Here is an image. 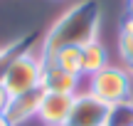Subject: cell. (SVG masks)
<instances>
[{
  "label": "cell",
  "instance_id": "1",
  "mask_svg": "<svg viewBox=\"0 0 133 126\" xmlns=\"http://www.w3.org/2000/svg\"><path fill=\"white\" fill-rule=\"evenodd\" d=\"M101 30V5L99 0H79L66 12H62L54 25L42 35L39 52H54L59 47H84L99 40Z\"/></svg>",
  "mask_w": 133,
  "mask_h": 126
},
{
  "label": "cell",
  "instance_id": "2",
  "mask_svg": "<svg viewBox=\"0 0 133 126\" xmlns=\"http://www.w3.org/2000/svg\"><path fill=\"white\" fill-rule=\"evenodd\" d=\"M89 89L94 97H99L101 102H106L109 106H116L121 102L131 99L133 89V74L128 67H116V64H106L101 72L89 77Z\"/></svg>",
  "mask_w": 133,
  "mask_h": 126
},
{
  "label": "cell",
  "instance_id": "3",
  "mask_svg": "<svg viewBox=\"0 0 133 126\" xmlns=\"http://www.w3.org/2000/svg\"><path fill=\"white\" fill-rule=\"evenodd\" d=\"M0 84L5 87V92L10 97L32 92V89L42 87V59L39 52H27L22 57H17L3 74H0Z\"/></svg>",
  "mask_w": 133,
  "mask_h": 126
},
{
  "label": "cell",
  "instance_id": "4",
  "mask_svg": "<svg viewBox=\"0 0 133 126\" xmlns=\"http://www.w3.org/2000/svg\"><path fill=\"white\" fill-rule=\"evenodd\" d=\"M109 119H111V106L86 89V92L74 94L66 126H109Z\"/></svg>",
  "mask_w": 133,
  "mask_h": 126
},
{
  "label": "cell",
  "instance_id": "5",
  "mask_svg": "<svg viewBox=\"0 0 133 126\" xmlns=\"http://www.w3.org/2000/svg\"><path fill=\"white\" fill-rule=\"evenodd\" d=\"M71 104H74V94L44 92L39 111H37L39 124L42 126H66L69 114H71Z\"/></svg>",
  "mask_w": 133,
  "mask_h": 126
},
{
  "label": "cell",
  "instance_id": "6",
  "mask_svg": "<svg viewBox=\"0 0 133 126\" xmlns=\"http://www.w3.org/2000/svg\"><path fill=\"white\" fill-rule=\"evenodd\" d=\"M42 97H44V89L42 87L32 89V92H25V94H17V97H10L8 109H5L8 121L12 126H20V124L30 121V119H37Z\"/></svg>",
  "mask_w": 133,
  "mask_h": 126
},
{
  "label": "cell",
  "instance_id": "7",
  "mask_svg": "<svg viewBox=\"0 0 133 126\" xmlns=\"http://www.w3.org/2000/svg\"><path fill=\"white\" fill-rule=\"evenodd\" d=\"M42 59V57H39ZM79 82L81 77L59 69L54 62L42 59V89L44 92H54V94H76L79 92Z\"/></svg>",
  "mask_w": 133,
  "mask_h": 126
},
{
  "label": "cell",
  "instance_id": "8",
  "mask_svg": "<svg viewBox=\"0 0 133 126\" xmlns=\"http://www.w3.org/2000/svg\"><path fill=\"white\" fill-rule=\"evenodd\" d=\"M42 59L54 62L59 69L74 74V77H84V62H81V47H59L54 52H39Z\"/></svg>",
  "mask_w": 133,
  "mask_h": 126
},
{
  "label": "cell",
  "instance_id": "9",
  "mask_svg": "<svg viewBox=\"0 0 133 126\" xmlns=\"http://www.w3.org/2000/svg\"><path fill=\"white\" fill-rule=\"evenodd\" d=\"M81 62H84V77H91L109 64V52L99 40H94L81 47Z\"/></svg>",
  "mask_w": 133,
  "mask_h": 126
},
{
  "label": "cell",
  "instance_id": "10",
  "mask_svg": "<svg viewBox=\"0 0 133 126\" xmlns=\"http://www.w3.org/2000/svg\"><path fill=\"white\" fill-rule=\"evenodd\" d=\"M109 126H133V99L111 106Z\"/></svg>",
  "mask_w": 133,
  "mask_h": 126
},
{
  "label": "cell",
  "instance_id": "11",
  "mask_svg": "<svg viewBox=\"0 0 133 126\" xmlns=\"http://www.w3.org/2000/svg\"><path fill=\"white\" fill-rule=\"evenodd\" d=\"M118 57L123 59L126 67H133V37L123 30L118 35Z\"/></svg>",
  "mask_w": 133,
  "mask_h": 126
},
{
  "label": "cell",
  "instance_id": "12",
  "mask_svg": "<svg viewBox=\"0 0 133 126\" xmlns=\"http://www.w3.org/2000/svg\"><path fill=\"white\" fill-rule=\"evenodd\" d=\"M8 102H10V94L5 92V87L0 84V114H5V109H8Z\"/></svg>",
  "mask_w": 133,
  "mask_h": 126
},
{
  "label": "cell",
  "instance_id": "13",
  "mask_svg": "<svg viewBox=\"0 0 133 126\" xmlns=\"http://www.w3.org/2000/svg\"><path fill=\"white\" fill-rule=\"evenodd\" d=\"M121 30H123V32H128L131 37H133V15H126V20L121 22Z\"/></svg>",
  "mask_w": 133,
  "mask_h": 126
},
{
  "label": "cell",
  "instance_id": "14",
  "mask_svg": "<svg viewBox=\"0 0 133 126\" xmlns=\"http://www.w3.org/2000/svg\"><path fill=\"white\" fill-rule=\"evenodd\" d=\"M0 126H12V124L8 121V116H5V114H0Z\"/></svg>",
  "mask_w": 133,
  "mask_h": 126
},
{
  "label": "cell",
  "instance_id": "15",
  "mask_svg": "<svg viewBox=\"0 0 133 126\" xmlns=\"http://www.w3.org/2000/svg\"><path fill=\"white\" fill-rule=\"evenodd\" d=\"M126 12L133 15V0H126Z\"/></svg>",
  "mask_w": 133,
  "mask_h": 126
},
{
  "label": "cell",
  "instance_id": "16",
  "mask_svg": "<svg viewBox=\"0 0 133 126\" xmlns=\"http://www.w3.org/2000/svg\"><path fill=\"white\" fill-rule=\"evenodd\" d=\"M128 72H131V74H133V67H128Z\"/></svg>",
  "mask_w": 133,
  "mask_h": 126
}]
</instances>
